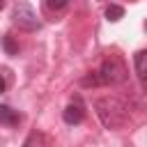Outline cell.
Masks as SVG:
<instances>
[{
    "instance_id": "6da1fadb",
    "label": "cell",
    "mask_w": 147,
    "mask_h": 147,
    "mask_svg": "<svg viewBox=\"0 0 147 147\" xmlns=\"http://www.w3.org/2000/svg\"><path fill=\"white\" fill-rule=\"evenodd\" d=\"M94 110L106 129H119L126 122V106L117 96H101L94 101Z\"/></svg>"
},
{
    "instance_id": "7a4b0ae2",
    "label": "cell",
    "mask_w": 147,
    "mask_h": 147,
    "mask_svg": "<svg viewBox=\"0 0 147 147\" xmlns=\"http://www.w3.org/2000/svg\"><path fill=\"white\" fill-rule=\"evenodd\" d=\"M129 76L126 71V64L119 60V57H108L103 60V64L99 67V71H94V78H96V85H117V83H124Z\"/></svg>"
},
{
    "instance_id": "3957f363",
    "label": "cell",
    "mask_w": 147,
    "mask_h": 147,
    "mask_svg": "<svg viewBox=\"0 0 147 147\" xmlns=\"http://www.w3.org/2000/svg\"><path fill=\"white\" fill-rule=\"evenodd\" d=\"M11 23L18 28V30H25V32H34L41 28L34 9L28 5V2H16L14 5V11H11Z\"/></svg>"
},
{
    "instance_id": "277c9868",
    "label": "cell",
    "mask_w": 147,
    "mask_h": 147,
    "mask_svg": "<svg viewBox=\"0 0 147 147\" xmlns=\"http://www.w3.org/2000/svg\"><path fill=\"white\" fill-rule=\"evenodd\" d=\"M62 119L67 122V124H80L83 119H85V108H83V103L76 99L74 103H69L67 108H64V113H62Z\"/></svg>"
},
{
    "instance_id": "5b68a950",
    "label": "cell",
    "mask_w": 147,
    "mask_h": 147,
    "mask_svg": "<svg viewBox=\"0 0 147 147\" xmlns=\"http://www.w3.org/2000/svg\"><path fill=\"white\" fill-rule=\"evenodd\" d=\"M18 122H21V115H18L14 108L0 106V124H5V126H16Z\"/></svg>"
},
{
    "instance_id": "8992f818",
    "label": "cell",
    "mask_w": 147,
    "mask_h": 147,
    "mask_svg": "<svg viewBox=\"0 0 147 147\" xmlns=\"http://www.w3.org/2000/svg\"><path fill=\"white\" fill-rule=\"evenodd\" d=\"M147 51H138L133 55V64H136V74L140 78V83H145V76H147Z\"/></svg>"
},
{
    "instance_id": "52a82bcc",
    "label": "cell",
    "mask_w": 147,
    "mask_h": 147,
    "mask_svg": "<svg viewBox=\"0 0 147 147\" xmlns=\"http://www.w3.org/2000/svg\"><path fill=\"white\" fill-rule=\"evenodd\" d=\"M122 16H124V7H119V5H110V7L106 9V18H108V21H113V23H115V21H119Z\"/></svg>"
},
{
    "instance_id": "ba28073f",
    "label": "cell",
    "mask_w": 147,
    "mask_h": 147,
    "mask_svg": "<svg viewBox=\"0 0 147 147\" xmlns=\"http://www.w3.org/2000/svg\"><path fill=\"white\" fill-rule=\"evenodd\" d=\"M41 145H44L41 133H30V136H28V140L23 142V147H41Z\"/></svg>"
},
{
    "instance_id": "9c48e42d",
    "label": "cell",
    "mask_w": 147,
    "mask_h": 147,
    "mask_svg": "<svg viewBox=\"0 0 147 147\" xmlns=\"http://www.w3.org/2000/svg\"><path fill=\"white\" fill-rule=\"evenodd\" d=\"M44 5H46V9H51V11H60V9L67 7V0H44Z\"/></svg>"
},
{
    "instance_id": "30bf717a",
    "label": "cell",
    "mask_w": 147,
    "mask_h": 147,
    "mask_svg": "<svg viewBox=\"0 0 147 147\" xmlns=\"http://www.w3.org/2000/svg\"><path fill=\"white\" fill-rule=\"evenodd\" d=\"M2 46H5V51L9 53V55H14V53H18V46L14 44V39L7 34V37H2Z\"/></svg>"
},
{
    "instance_id": "8fae6325",
    "label": "cell",
    "mask_w": 147,
    "mask_h": 147,
    "mask_svg": "<svg viewBox=\"0 0 147 147\" xmlns=\"http://www.w3.org/2000/svg\"><path fill=\"white\" fill-rule=\"evenodd\" d=\"M5 87H7V83H5V78H2V76H0V94H2V92H5Z\"/></svg>"
},
{
    "instance_id": "7c38bea8",
    "label": "cell",
    "mask_w": 147,
    "mask_h": 147,
    "mask_svg": "<svg viewBox=\"0 0 147 147\" xmlns=\"http://www.w3.org/2000/svg\"><path fill=\"white\" fill-rule=\"evenodd\" d=\"M2 7H5V0H0V9H2Z\"/></svg>"
}]
</instances>
